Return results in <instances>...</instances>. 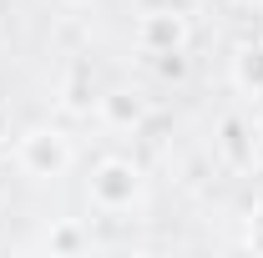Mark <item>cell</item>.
I'll return each instance as SVG.
<instances>
[{"label": "cell", "mask_w": 263, "mask_h": 258, "mask_svg": "<svg viewBox=\"0 0 263 258\" xmlns=\"http://www.w3.org/2000/svg\"><path fill=\"white\" fill-rule=\"evenodd\" d=\"M137 46L147 56H177L187 46V21L177 10H152V15L137 21Z\"/></svg>", "instance_id": "obj_3"}, {"label": "cell", "mask_w": 263, "mask_h": 258, "mask_svg": "<svg viewBox=\"0 0 263 258\" xmlns=\"http://www.w3.org/2000/svg\"><path fill=\"white\" fill-rule=\"evenodd\" d=\"M15 162L26 177H61L66 167L76 162V147L61 127H31L15 142Z\"/></svg>", "instance_id": "obj_1"}, {"label": "cell", "mask_w": 263, "mask_h": 258, "mask_svg": "<svg viewBox=\"0 0 263 258\" xmlns=\"http://www.w3.org/2000/svg\"><path fill=\"white\" fill-rule=\"evenodd\" d=\"M0 157H5V137H0Z\"/></svg>", "instance_id": "obj_9"}, {"label": "cell", "mask_w": 263, "mask_h": 258, "mask_svg": "<svg viewBox=\"0 0 263 258\" xmlns=\"http://www.w3.org/2000/svg\"><path fill=\"white\" fill-rule=\"evenodd\" d=\"M97 106H101V122L117 132H132L147 122V101L132 97V91H106V97H97Z\"/></svg>", "instance_id": "obj_4"}, {"label": "cell", "mask_w": 263, "mask_h": 258, "mask_svg": "<svg viewBox=\"0 0 263 258\" xmlns=\"http://www.w3.org/2000/svg\"><path fill=\"white\" fill-rule=\"evenodd\" d=\"M258 137H263V117H258Z\"/></svg>", "instance_id": "obj_10"}, {"label": "cell", "mask_w": 263, "mask_h": 258, "mask_svg": "<svg viewBox=\"0 0 263 258\" xmlns=\"http://www.w3.org/2000/svg\"><path fill=\"white\" fill-rule=\"evenodd\" d=\"M51 248H61V253H76V248H81V228H76V223H61L56 233H51Z\"/></svg>", "instance_id": "obj_6"}, {"label": "cell", "mask_w": 263, "mask_h": 258, "mask_svg": "<svg viewBox=\"0 0 263 258\" xmlns=\"http://www.w3.org/2000/svg\"><path fill=\"white\" fill-rule=\"evenodd\" d=\"M61 5H86V0H61Z\"/></svg>", "instance_id": "obj_8"}, {"label": "cell", "mask_w": 263, "mask_h": 258, "mask_svg": "<svg viewBox=\"0 0 263 258\" xmlns=\"http://www.w3.org/2000/svg\"><path fill=\"white\" fill-rule=\"evenodd\" d=\"M142 202V167L127 157H106L91 172V208L101 213H132Z\"/></svg>", "instance_id": "obj_2"}, {"label": "cell", "mask_w": 263, "mask_h": 258, "mask_svg": "<svg viewBox=\"0 0 263 258\" xmlns=\"http://www.w3.org/2000/svg\"><path fill=\"white\" fill-rule=\"evenodd\" d=\"M233 81H238V91L263 97V41H243V46H238V56H233Z\"/></svg>", "instance_id": "obj_5"}, {"label": "cell", "mask_w": 263, "mask_h": 258, "mask_svg": "<svg viewBox=\"0 0 263 258\" xmlns=\"http://www.w3.org/2000/svg\"><path fill=\"white\" fill-rule=\"evenodd\" d=\"M248 248L263 253V208H253V223H248Z\"/></svg>", "instance_id": "obj_7"}]
</instances>
